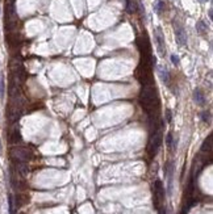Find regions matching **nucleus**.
Listing matches in <instances>:
<instances>
[{"label": "nucleus", "instance_id": "obj_1", "mask_svg": "<svg viewBox=\"0 0 213 214\" xmlns=\"http://www.w3.org/2000/svg\"><path fill=\"white\" fill-rule=\"evenodd\" d=\"M158 101L157 99V92H155V87L153 85H146L142 93H141V102H142V107L145 109H150L154 108V104Z\"/></svg>", "mask_w": 213, "mask_h": 214}, {"label": "nucleus", "instance_id": "obj_2", "mask_svg": "<svg viewBox=\"0 0 213 214\" xmlns=\"http://www.w3.org/2000/svg\"><path fill=\"white\" fill-rule=\"evenodd\" d=\"M162 143H163V134H162V131L160 130H158V131L154 133V135L151 137L150 142H149L148 150H149L150 156H155L157 152L160 149V146H162Z\"/></svg>", "mask_w": 213, "mask_h": 214}, {"label": "nucleus", "instance_id": "obj_3", "mask_svg": "<svg viewBox=\"0 0 213 214\" xmlns=\"http://www.w3.org/2000/svg\"><path fill=\"white\" fill-rule=\"evenodd\" d=\"M174 32H175V38L178 41L180 46H186L187 45V33L184 30V28L178 21H174Z\"/></svg>", "mask_w": 213, "mask_h": 214}, {"label": "nucleus", "instance_id": "obj_4", "mask_svg": "<svg viewBox=\"0 0 213 214\" xmlns=\"http://www.w3.org/2000/svg\"><path fill=\"white\" fill-rule=\"evenodd\" d=\"M154 37H155L157 47H158L159 54L162 57H165V54H166V43H165V37L162 34V30H160L159 28H157L155 30H154Z\"/></svg>", "mask_w": 213, "mask_h": 214}, {"label": "nucleus", "instance_id": "obj_5", "mask_svg": "<svg viewBox=\"0 0 213 214\" xmlns=\"http://www.w3.org/2000/svg\"><path fill=\"white\" fill-rule=\"evenodd\" d=\"M165 172H166L167 179H168L167 195H168V196H171V193H172V178H174V163H172V162H168V163L166 164Z\"/></svg>", "mask_w": 213, "mask_h": 214}, {"label": "nucleus", "instance_id": "obj_6", "mask_svg": "<svg viewBox=\"0 0 213 214\" xmlns=\"http://www.w3.org/2000/svg\"><path fill=\"white\" fill-rule=\"evenodd\" d=\"M193 99H195V102H197L199 105H205V101H207L201 90H195L193 91Z\"/></svg>", "mask_w": 213, "mask_h": 214}, {"label": "nucleus", "instance_id": "obj_7", "mask_svg": "<svg viewBox=\"0 0 213 214\" xmlns=\"http://www.w3.org/2000/svg\"><path fill=\"white\" fill-rule=\"evenodd\" d=\"M158 72H159V76L162 79V82L165 84H168L170 83V72L167 71V69H163V67H158Z\"/></svg>", "mask_w": 213, "mask_h": 214}, {"label": "nucleus", "instance_id": "obj_8", "mask_svg": "<svg viewBox=\"0 0 213 214\" xmlns=\"http://www.w3.org/2000/svg\"><path fill=\"white\" fill-rule=\"evenodd\" d=\"M201 151L203 152H210L212 151V135H208V138L204 141L201 146Z\"/></svg>", "mask_w": 213, "mask_h": 214}, {"label": "nucleus", "instance_id": "obj_9", "mask_svg": "<svg viewBox=\"0 0 213 214\" xmlns=\"http://www.w3.org/2000/svg\"><path fill=\"white\" fill-rule=\"evenodd\" d=\"M196 29H197V32H199L200 34H204V33H207V25H205V23L204 21H197V24H196Z\"/></svg>", "mask_w": 213, "mask_h": 214}, {"label": "nucleus", "instance_id": "obj_10", "mask_svg": "<svg viewBox=\"0 0 213 214\" xmlns=\"http://www.w3.org/2000/svg\"><path fill=\"white\" fill-rule=\"evenodd\" d=\"M174 137H172V133H168V134L166 135V146L168 147V149H172V147H174Z\"/></svg>", "mask_w": 213, "mask_h": 214}, {"label": "nucleus", "instance_id": "obj_11", "mask_svg": "<svg viewBox=\"0 0 213 214\" xmlns=\"http://www.w3.org/2000/svg\"><path fill=\"white\" fill-rule=\"evenodd\" d=\"M163 5H165V3L162 0H157V3L154 4V11H155L158 14H160L162 13V9H163Z\"/></svg>", "mask_w": 213, "mask_h": 214}, {"label": "nucleus", "instance_id": "obj_12", "mask_svg": "<svg viewBox=\"0 0 213 214\" xmlns=\"http://www.w3.org/2000/svg\"><path fill=\"white\" fill-rule=\"evenodd\" d=\"M200 117H201V120L204 121V122H209L210 121V113L209 112H201V114H200Z\"/></svg>", "mask_w": 213, "mask_h": 214}, {"label": "nucleus", "instance_id": "obj_13", "mask_svg": "<svg viewBox=\"0 0 213 214\" xmlns=\"http://www.w3.org/2000/svg\"><path fill=\"white\" fill-rule=\"evenodd\" d=\"M4 93H5V85H4V78L0 80V97L4 99Z\"/></svg>", "mask_w": 213, "mask_h": 214}, {"label": "nucleus", "instance_id": "obj_14", "mask_svg": "<svg viewBox=\"0 0 213 214\" xmlns=\"http://www.w3.org/2000/svg\"><path fill=\"white\" fill-rule=\"evenodd\" d=\"M171 62L175 64V66H179V57L176 55V54H171Z\"/></svg>", "mask_w": 213, "mask_h": 214}, {"label": "nucleus", "instance_id": "obj_15", "mask_svg": "<svg viewBox=\"0 0 213 214\" xmlns=\"http://www.w3.org/2000/svg\"><path fill=\"white\" fill-rule=\"evenodd\" d=\"M171 120H172V113H171L170 109H167V110H166V121H167V122H171Z\"/></svg>", "mask_w": 213, "mask_h": 214}, {"label": "nucleus", "instance_id": "obj_16", "mask_svg": "<svg viewBox=\"0 0 213 214\" xmlns=\"http://www.w3.org/2000/svg\"><path fill=\"white\" fill-rule=\"evenodd\" d=\"M208 14H209V19L212 20V19H213V17H212V16H213V14H212V9H209V12H208Z\"/></svg>", "mask_w": 213, "mask_h": 214}, {"label": "nucleus", "instance_id": "obj_17", "mask_svg": "<svg viewBox=\"0 0 213 214\" xmlns=\"http://www.w3.org/2000/svg\"><path fill=\"white\" fill-rule=\"evenodd\" d=\"M199 2H200V3H207L208 0H199Z\"/></svg>", "mask_w": 213, "mask_h": 214}, {"label": "nucleus", "instance_id": "obj_18", "mask_svg": "<svg viewBox=\"0 0 213 214\" xmlns=\"http://www.w3.org/2000/svg\"><path fill=\"white\" fill-rule=\"evenodd\" d=\"M0 152H2V142H0Z\"/></svg>", "mask_w": 213, "mask_h": 214}]
</instances>
